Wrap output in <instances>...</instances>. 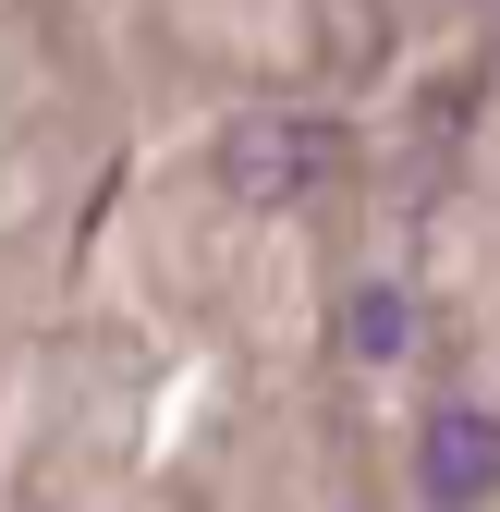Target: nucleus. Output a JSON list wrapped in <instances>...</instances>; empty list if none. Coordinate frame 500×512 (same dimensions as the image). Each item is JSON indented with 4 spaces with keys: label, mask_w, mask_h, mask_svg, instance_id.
Here are the masks:
<instances>
[{
    "label": "nucleus",
    "mask_w": 500,
    "mask_h": 512,
    "mask_svg": "<svg viewBox=\"0 0 500 512\" xmlns=\"http://www.w3.org/2000/svg\"><path fill=\"white\" fill-rule=\"evenodd\" d=\"M354 171V135L330 110H244L220 135V196L232 208H318Z\"/></svg>",
    "instance_id": "nucleus-1"
},
{
    "label": "nucleus",
    "mask_w": 500,
    "mask_h": 512,
    "mask_svg": "<svg viewBox=\"0 0 500 512\" xmlns=\"http://www.w3.org/2000/svg\"><path fill=\"white\" fill-rule=\"evenodd\" d=\"M415 488L427 512H476L500 500V403H440L415 427Z\"/></svg>",
    "instance_id": "nucleus-2"
},
{
    "label": "nucleus",
    "mask_w": 500,
    "mask_h": 512,
    "mask_svg": "<svg viewBox=\"0 0 500 512\" xmlns=\"http://www.w3.org/2000/svg\"><path fill=\"white\" fill-rule=\"evenodd\" d=\"M342 354L354 366H403L415 354V293L403 281H354L342 293Z\"/></svg>",
    "instance_id": "nucleus-3"
},
{
    "label": "nucleus",
    "mask_w": 500,
    "mask_h": 512,
    "mask_svg": "<svg viewBox=\"0 0 500 512\" xmlns=\"http://www.w3.org/2000/svg\"><path fill=\"white\" fill-rule=\"evenodd\" d=\"M464 13H476V0H464Z\"/></svg>",
    "instance_id": "nucleus-4"
}]
</instances>
